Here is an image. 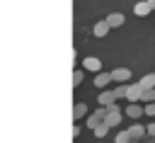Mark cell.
Here are the masks:
<instances>
[{
  "instance_id": "5",
  "label": "cell",
  "mask_w": 155,
  "mask_h": 143,
  "mask_svg": "<svg viewBox=\"0 0 155 143\" xmlns=\"http://www.w3.org/2000/svg\"><path fill=\"white\" fill-rule=\"evenodd\" d=\"M82 65H85V70H92V73H99V70H102V61L94 58V56L82 58Z\"/></svg>"
},
{
  "instance_id": "3",
  "label": "cell",
  "mask_w": 155,
  "mask_h": 143,
  "mask_svg": "<svg viewBox=\"0 0 155 143\" xmlns=\"http://www.w3.org/2000/svg\"><path fill=\"white\" fill-rule=\"evenodd\" d=\"M143 114H145V107H140L138 102H128V107H126V116H128V119L136 121V119H140Z\"/></svg>"
},
{
  "instance_id": "18",
  "label": "cell",
  "mask_w": 155,
  "mask_h": 143,
  "mask_svg": "<svg viewBox=\"0 0 155 143\" xmlns=\"http://www.w3.org/2000/svg\"><path fill=\"white\" fill-rule=\"evenodd\" d=\"M126 90H128V85H119V87L114 90V95H116V99H124V97H126Z\"/></svg>"
},
{
  "instance_id": "16",
  "label": "cell",
  "mask_w": 155,
  "mask_h": 143,
  "mask_svg": "<svg viewBox=\"0 0 155 143\" xmlns=\"http://www.w3.org/2000/svg\"><path fill=\"white\" fill-rule=\"evenodd\" d=\"M140 102H155V87H150V90H143V97H140Z\"/></svg>"
},
{
  "instance_id": "11",
  "label": "cell",
  "mask_w": 155,
  "mask_h": 143,
  "mask_svg": "<svg viewBox=\"0 0 155 143\" xmlns=\"http://www.w3.org/2000/svg\"><path fill=\"white\" fill-rule=\"evenodd\" d=\"M107 22H109L111 29H114V27H121V24H124V15H121V12H111V15L107 17Z\"/></svg>"
},
{
  "instance_id": "20",
  "label": "cell",
  "mask_w": 155,
  "mask_h": 143,
  "mask_svg": "<svg viewBox=\"0 0 155 143\" xmlns=\"http://www.w3.org/2000/svg\"><path fill=\"white\" fill-rule=\"evenodd\" d=\"M145 114L148 116H155V102H148L145 104Z\"/></svg>"
},
{
  "instance_id": "13",
  "label": "cell",
  "mask_w": 155,
  "mask_h": 143,
  "mask_svg": "<svg viewBox=\"0 0 155 143\" xmlns=\"http://www.w3.org/2000/svg\"><path fill=\"white\" fill-rule=\"evenodd\" d=\"M140 85H143L145 90L155 87V73H148V75H143V78H140Z\"/></svg>"
},
{
  "instance_id": "4",
  "label": "cell",
  "mask_w": 155,
  "mask_h": 143,
  "mask_svg": "<svg viewBox=\"0 0 155 143\" xmlns=\"http://www.w3.org/2000/svg\"><path fill=\"white\" fill-rule=\"evenodd\" d=\"M150 12H153L150 0H143V2H136V5H133V15H136V17H148Z\"/></svg>"
},
{
  "instance_id": "8",
  "label": "cell",
  "mask_w": 155,
  "mask_h": 143,
  "mask_svg": "<svg viewBox=\"0 0 155 143\" xmlns=\"http://www.w3.org/2000/svg\"><path fill=\"white\" fill-rule=\"evenodd\" d=\"M109 29H111V27H109V22H107V19H102V22H97V24L92 27V32H94V36H97V39L107 36V34H109Z\"/></svg>"
},
{
  "instance_id": "19",
  "label": "cell",
  "mask_w": 155,
  "mask_h": 143,
  "mask_svg": "<svg viewBox=\"0 0 155 143\" xmlns=\"http://www.w3.org/2000/svg\"><path fill=\"white\" fill-rule=\"evenodd\" d=\"M80 82H82V73H80V70H75V73H73V87H78Z\"/></svg>"
},
{
  "instance_id": "12",
  "label": "cell",
  "mask_w": 155,
  "mask_h": 143,
  "mask_svg": "<svg viewBox=\"0 0 155 143\" xmlns=\"http://www.w3.org/2000/svg\"><path fill=\"white\" fill-rule=\"evenodd\" d=\"M128 133H131V138H143V133H148V128H143V126L133 124V126L128 128Z\"/></svg>"
},
{
  "instance_id": "17",
  "label": "cell",
  "mask_w": 155,
  "mask_h": 143,
  "mask_svg": "<svg viewBox=\"0 0 155 143\" xmlns=\"http://www.w3.org/2000/svg\"><path fill=\"white\" fill-rule=\"evenodd\" d=\"M128 141H133L128 131H119V133H116V138H114V143H128Z\"/></svg>"
},
{
  "instance_id": "21",
  "label": "cell",
  "mask_w": 155,
  "mask_h": 143,
  "mask_svg": "<svg viewBox=\"0 0 155 143\" xmlns=\"http://www.w3.org/2000/svg\"><path fill=\"white\" fill-rule=\"evenodd\" d=\"M145 128H148V133H150V136H155V121H153V124H148Z\"/></svg>"
},
{
  "instance_id": "7",
  "label": "cell",
  "mask_w": 155,
  "mask_h": 143,
  "mask_svg": "<svg viewBox=\"0 0 155 143\" xmlns=\"http://www.w3.org/2000/svg\"><path fill=\"white\" fill-rule=\"evenodd\" d=\"M109 82H111V73H104V70H99V73L94 75V87L104 90V87H107Z\"/></svg>"
},
{
  "instance_id": "9",
  "label": "cell",
  "mask_w": 155,
  "mask_h": 143,
  "mask_svg": "<svg viewBox=\"0 0 155 143\" xmlns=\"http://www.w3.org/2000/svg\"><path fill=\"white\" fill-rule=\"evenodd\" d=\"M102 107H111L114 102H116V95L114 92H109V90H102V95H99V99H97Z\"/></svg>"
},
{
  "instance_id": "6",
  "label": "cell",
  "mask_w": 155,
  "mask_h": 143,
  "mask_svg": "<svg viewBox=\"0 0 155 143\" xmlns=\"http://www.w3.org/2000/svg\"><path fill=\"white\" fill-rule=\"evenodd\" d=\"M128 78H131V70L128 68H114L111 70V80L114 82H126Z\"/></svg>"
},
{
  "instance_id": "15",
  "label": "cell",
  "mask_w": 155,
  "mask_h": 143,
  "mask_svg": "<svg viewBox=\"0 0 155 143\" xmlns=\"http://www.w3.org/2000/svg\"><path fill=\"white\" fill-rule=\"evenodd\" d=\"M109 128H111V126H109L107 121H102V124H99V126L94 128V133H97V138H104V136L109 133Z\"/></svg>"
},
{
  "instance_id": "10",
  "label": "cell",
  "mask_w": 155,
  "mask_h": 143,
  "mask_svg": "<svg viewBox=\"0 0 155 143\" xmlns=\"http://www.w3.org/2000/svg\"><path fill=\"white\" fill-rule=\"evenodd\" d=\"M87 114V104L85 102H75V107H73V119L78 121V119H82Z\"/></svg>"
},
{
  "instance_id": "1",
  "label": "cell",
  "mask_w": 155,
  "mask_h": 143,
  "mask_svg": "<svg viewBox=\"0 0 155 143\" xmlns=\"http://www.w3.org/2000/svg\"><path fill=\"white\" fill-rule=\"evenodd\" d=\"M143 85L140 82H133V85H128V90H126V99L128 102H140V97H143Z\"/></svg>"
},
{
  "instance_id": "2",
  "label": "cell",
  "mask_w": 155,
  "mask_h": 143,
  "mask_svg": "<svg viewBox=\"0 0 155 143\" xmlns=\"http://www.w3.org/2000/svg\"><path fill=\"white\" fill-rule=\"evenodd\" d=\"M121 119H124V114L119 111V107H114V104H111V107H109V114H107V119H104V121H107L111 128H116V126L121 124Z\"/></svg>"
},
{
  "instance_id": "14",
  "label": "cell",
  "mask_w": 155,
  "mask_h": 143,
  "mask_svg": "<svg viewBox=\"0 0 155 143\" xmlns=\"http://www.w3.org/2000/svg\"><path fill=\"white\" fill-rule=\"evenodd\" d=\"M102 121H104V119H102V116H97V111H94V114H90V116H87V126H90V128H92V131H94V128H97V126H99V124H102Z\"/></svg>"
}]
</instances>
